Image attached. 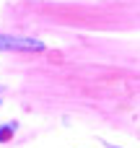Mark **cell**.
<instances>
[{
  "label": "cell",
  "mask_w": 140,
  "mask_h": 148,
  "mask_svg": "<svg viewBox=\"0 0 140 148\" xmlns=\"http://www.w3.org/2000/svg\"><path fill=\"white\" fill-rule=\"evenodd\" d=\"M31 49H44V42L29 39V36H8V34H0V52H31Z\"/></svg>",
  "instance_id": "obj_1"
},
{
  "label": "cell",
  "mask_w": 140,
  "mask_h": 148,
  "mask_svg": "<svg viewBox=\"0 0 140 148\" xmlns=\"http://www.w3.org/2000/svg\"><path fill=\"white\" fill-rule=\"evenodd\" d=\"M18 130V122H3L0 125V143H8Z\"/></svg>",
  "instance_id": "obj_2"
}]
</instances>
